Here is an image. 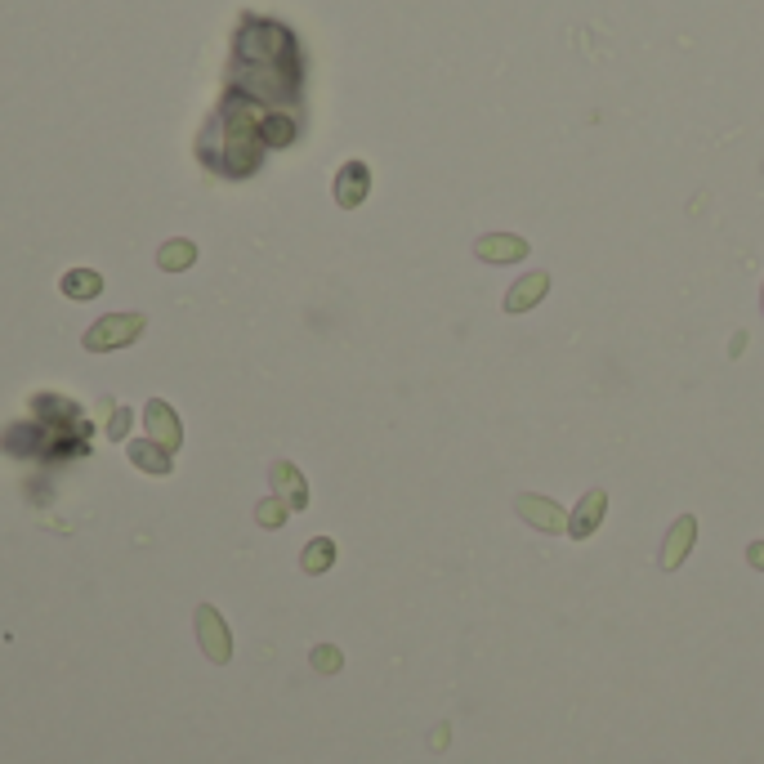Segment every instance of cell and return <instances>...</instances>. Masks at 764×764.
I'll use <instances>...</instances> for the list:
<instances>
[{
    "label": "cell",
    "mask_w": 764,
    "mask_h": 764,
    "mask_svg": "<svg viewBox=\"0 0 764 764\" xmlns=\"http://www.w3.org/2000/svg\"><path fill=\"white\" fill-rule=\"evenodd\" d=\"M148 331V318L143 313H108V318L90 322V331L81 336V345L90 353H112V349H126Z\"/></svg>",
    "instance_id": "obj_1"
},
{
    "label": "cell",
    "mask_w": 764,
    "mask_h": 764,
    "mask_svg": "<svg viewBox=\"0 0 764 764\" xmlns=\"http://www.w3.org/2000/svg\"><path fill=\"white\" fill-rule=\"evenodd\" d=\"M193 630H197V644H202V653L210 657V662H215V666H228V657H233V635H228V626H224V617H219V608L197 604Z\"/></svg>",
    "instance_id": "obj_2"
},
{
    "label": "cell",
    "mask_w": 764,
    "mask_h": 764,
    "mask_svg": "<svg viewBox=\"0 0 764 764\" xmlns=\"http://www.w3.org/2000/svg\"><path fill=\"white\" fill-rule=\"evenodd\" d=\"M514 514H519V519L528 523V528L550 532V537L568 532V514H563V505H559V501H550V496L519 492V496H514Z\"/></svg>",
    "instance_id": "obj_3"
},
{
    "label": "cell",
    "mask_w": 764,
    "mask_h": 764,
    "mask_svg": "<svg viewBox=\"0 0 764 764\" xmlns=\"http://www.w3.org/2000/svg\"><path fill=\"white\" fill-rule=\"evenodd\" d=\"M143 429H148V438L157 447H166V452H179V447H184V420H179V412L170 403H161V398H152V403L143 407Z\"/></svg>",
    "instance_id": "obj_4"
},
{
    "label": "cell",
    "mask_w": 764,
    "mask_h": 764,
    "mask_svg": "<svg viewBox=\"0 0 764 764\" xmlns=\"http://www.w3.org/2000/svg\"><path fill=\"white\" fill-rule=\"evenodd\" d=\"M693 541H697V519L693 514H680V519L666 528V541H662V555H657V563H662V572H680L684 559L693 555Z\"/></svg>",
    "instance_id": "obj_5"
},
{
    "label": "cell",
    "mask_w": 764,
    "mask_h": 764,
    "mask_svg": "<svg viewBox=\"0 0 764 764\" xmlns=\"http://www.w3.org/2000/svg\"><path fill=\"white\" fill-rule=\"evenodd\" d=\"M604 514H608V492H604V487H590V492L577 501V510L568 514V537L572 541L595 537L599 523H604Z\"/></svg>",
    "instance_id": "obj_6"
},
{
    "label": "cell",
    "mask_w": 764,
    "mask_h": 764,
    "mask_svg": "<svg viewBox=\"0 0 764 764\" xmlns=\"http://www.w3.org/2000/svg\"><path fill=\"white\" fill-rule=\"evenodd\" d=\"M269 483H273V496H278L286 510H309V483H304V474L295 470L291 461H273Z\"/></svg>",
    "instance_id": "obj_7"
},
{
    "label": "cell",
    "mask_w": 764,
    "mask_h": 764,
    "mask_svg": "<svg viewBox=\"0 0 764 764\" xmlns=\"http://www.w3.org/2000/svg\"><path fill=\"white\" fill-rule=\"evenodd\" d=\"M532 246L523 242L519 233H483L479 242H474V255H479L483 264H519L528 260Z\"/></svg>",
    "instance_id": "obj_8"
},
{
    "label": "cell",
    "mask_w": 764,
    "mask_h": 764,
    "mask_svg": "<svg viewBox=\"0 0 764 764\" xmlns=\"http://www.w3.org/2000/svg\"><path fill=\"white\" fill-rule=\"evenodd\" d=\"M367 193H371V166L367 161H345L336 175V206L358 210L367 202Z\"/></svg>",
    "instance_id": "obj_9"
},
{
    "label": "cell",
    "mask_w": 764,
    "mask_h": 764,
    "mask_svg": "<svg viewBox=\"0 0 764 764\" xmlns=\"http://www.w3.org/2000/svg\"><path fill=\"white\" fill-rule=\"evenodd\" d=\"M550 295V273H523L519 282L505 291V313H528V309H537L541 300Z\"/></svg>",
    "instance_id": "obj_10"
},
{
    "label": "cell",
    "mask_w": 764,
    "mask_h": 764,
    "mask_svg": "<svg viewBox=\"0 0 764 764\" xmlns=\"http://www.w3.org/2000/svg\"><path fill=\"white\" fill-rule=\"evenodd\" d=\"M193 264H197V246L188 242V237H170V242L157 251L161 273H184V269H193Z\"/></svg>",
    "instance_id": "obj_11"
},
{
    "label": "cell",
    "mask_w": 764,
    "mask_h": 764,
    "mask_svg": "<svg viewBox=\"0 0 764 764\" xmlns=\"http://www.w3.org/2000/svg\"><path fill=\"white\" fill-rule=\"evenodd\" d=\"M331 563H336V541L331 537H313L309 546L300 550V572H309V577L331 572Z\"/></svg>",
    "instance_id": "obj_12"
},
{
    "label": "cell",
    "mask_w": 764,
    "mask_h": 764,
    "mask_svg": "<svg viewBox=\"0 0 764 764\" xmlns=\"http://www.w3.org/2000/svg\"><path fill=\"white\" fill-rule=\"evenodd\" d=\"M130 461H135L143 474H170V452L157 447L152 438H135V443H130Z\"/></svg>",
    "instance_id": "obj_13"
},
{
    "label": "cell",
    "mask_w": 764,
    "mask_h": 764,
    "mask_svg": "<svg viewBox=\"0 0 764 764\" xmlns=\"http://www.w3.org/2000/svg\"><path fill=\"white\" fill-rule=\"evenodd\" d=\"M59 291L68 300H94V295H103V278L94 269H72V273H63Z\"/></svg>",
    "instance_id": "obj_14"
},
{
    "label": "cell",
    "mask_w": 764,
    "mask_h": 764,
    "mask_svg": "<svg viewBox=\"0 0 764 764\" xmlns=\"http://www.w3.org/2000/svg\"><path fill=\"white\" fill-rule=\"evenodd\" d=\"M286 514H291V510H286V505L278 501V496H269V501H260V505H255V523H260V528H282V523H286Z\"/></svg>",
    "instance_id": "obj_15"
},
{
    "label": "cell",
    "mask_w": 764,
    "mask_h": 764,
    "mask_svg": "<svg viewBox=\"0 0 764 764\" xmlns=\"http://www.w3.org/2000/svg\"><path fill=\"white\" fill-rule=\"evenodd\" d=\"M309 662H313V671L336 675L340 666H345V657H340V648H336V644H318V648L309 653Z\"/></svg>",
    "instance_id": "obj_16"
},
{
    "label": "cell",
    "mask_w": 764,
    "mask_h": 764,
    "mask_svg": "<svg viewBox=\"0 0 764 764\" xmlns=\"http://www.w3.org/2000/svg\"><path fill=\"white\" fill-rule=\"evenodd\" d=\"M264 139H269V143H286V139H291V121H286V117H269Z\"/></svg>",
    "instance_id": "obj_17"
},
{
    "label": "cell",
    "mask_w": 764,
    "mask_h": 764,
    "mask_svg": "<svg viewBox=\"0 0 764 764\" xmlns=\"http://www.w3.org/2000/svg\"><path fill=\"white\" fill-rule=\"evenodd\" d=\"M126 434H130V412H126V407H121V412L112 416V425H108V438H112V443H121V438H126Z\"/></svg>",
    "instance_id": "obj_18"
},
{
    "label": "cell",
    "mask_w": 764,
    "mask_h": 764,
    "mask_svg": "<svg viewBox=\"0 0 764 764\" xmlns=\"http://www.w3.org/2000/svg\"><path fill=\"white\" fill-rule=\"evenodd\" d=\"M747 563L764 572V541H751V546H747Z\"/></svg>",
    "instance_id": "obj_19"
},
{
    "label": "cell",
    "mask_w": 764,
    "mask_h": 764,
    "mask_svg": "<svg viewBox=\"0 0 764 764\" xmlns=\"http://www.w3.org/2000/svg\"><path fill=\"white\" fill-rule=\"evenodd\" d=\"M760 309H764V286H760Z\"/></svg>",
    "instance_id": "obj_20"
}]
</instances>
